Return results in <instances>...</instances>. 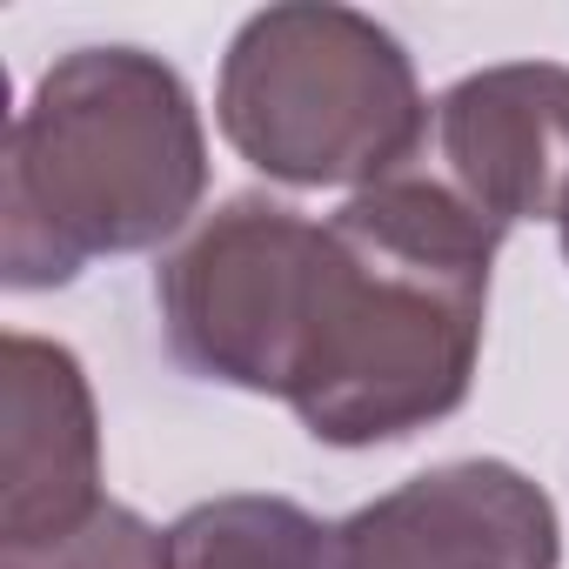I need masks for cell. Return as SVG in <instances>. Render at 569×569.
<instances>
[{
	"label": "cell",
	"mask_w": 569,
	"mask_h": 569,
	"mask_svg": "<svg viewBox=\"0 0 569 569\" xmlns=\"http://www.w3.org/2000/svg\"><path fill=\"white\" fill-rule=\"evenodd\" d=\"M502 221L396 174L316 221L281 402L316 442H402L469 402Z\"/></svg>",
	"instance_id": "obj_1"
},
{
	"label": "cell",
	"mask_w": 569,
	"mask_h": 569,
	"mask_svg": "<svg viewBox=\"0 0 569 569\" xmlns=\"http://www.w3.org/2000/svg\"><path fill=\"white\" fill-rule=\"evenodd\" d=\"M8 436H0V549H34L81 529L101 496V416L74 349L48 336L0 342Z\"/></svg>",
	"instance_id": "obj_6"
},
{
	"label": "cell",
	"mask_w": 569,
	"mask_h": 569,
	"mask_svg": "<svg viewBox=\"0 0 569 569\" xmlns=\"http://www.w3.org/2000/svg\"><path fill=\"white\" fill-rule=\"evenodd\" d=\"M556 228H562V254H569V194H562V214H556Z\"/></svg>",
	"instance_id": "obj_10"
},
{
	"label": "cell",
	"mask_w": 569,
	"mask_h": 569,
	"mask_svg": "<svg viewBox=\"0 0 569 569\" xmlns=\"http://www.w3.org/2000/svg\"><path fill=\"white\" fill-rule=\"evenodd\" d=\"M316 221L289 201L234 194L154 274L161 336L201 382L281 396Z\"/></svg>",
	"instance_id": "obj_4"
},
{
	"label": "cell",
	"mask_w": 569,
	"mask_h": 569,
	"mask_svg": "<svg viewBox=\"0 0 569 569\" xmlns=\"http://www.w3.org/2000/svg\"><path fill=\"white\" fill-rule=\"evenodd\" d=\"M336 529H342V569H556L562 562V522L549 489L496 456L422 469Z\"/></svg>",
	"instance_id": "obj_5"
},
{
	"label": "cell",
	"mask_w": 569,
	"mask_h": 569,
	"mask_svg": "<svg viewBox=\"0 0 569 569\" xmlns=\"http://www.w3.org/2000/svg\"><path fill=\"white\" fill-rule=\"evenodd\" d=\"M168 536L174 569H342V529L289 496H214Z\"/></svg>",
	"instance_id": "obj_8"
},
{
	"label": "cell",
	"mask_w": 569,
	"mask_h": 569,
	"mask_svg": "<svg viewBox=\"0 0 569 569\" xmlns=\"http://www.w3.org/2000/svg\"><path fill=\"white\" fill-rule=\"evenodd\" d=\"M0 569H174V536H161L128 502H101L81 529L54 542L0 549Z\"/></svg>",
	"instance_id": "obj_9"
},
{
	"label": "cell",
	"mask_w": 569,
	"mask_h": 569,
	"mask_svg": "<svg viewBox=\"0 0 569 569\" xmlns=\"http://www.w3.org/2000/svg\"><path fill=\"white\" fill-rule=\"evenodd\" d=\"M208 194V128L188 81L141 48L61 54L0 154V281L61 289L101 254H141Z\"/></svg>",
	"instance_id": "obj_2"
},
{
	"label": "cell",
	"mask_w": 569,
	"mask_h": 569,
	"mask_svg": "<svg viewBox=\"0 0 569 569\" xmlns=\"http://www.w3.org/2000/svg\"><path fill=\"white\" fill-rule=\"evenodd\" d=\"M449 188L489 221H556L569 194V68L509 61L462 74L436 101Z\"/></svg>",
	"instance_id": "obj_7"
},
{
	"label": "cell",
	"mask_w": 569,
	"mask_h": 569,
	"mask_svg": "<svg viewBox=\"0 0 569 569\" xmlns=\"http://www.w3.org/2000/svg\"><path fill=\"white\" fill-rule=\"evenodd\" d=\"M214 121L228 148L289 188H382L416 161L429 101L409 48L336 0H289L241 21L221 54Z\"/></svg>",
	"instance_id": "obj_3"
}]
</instances>
